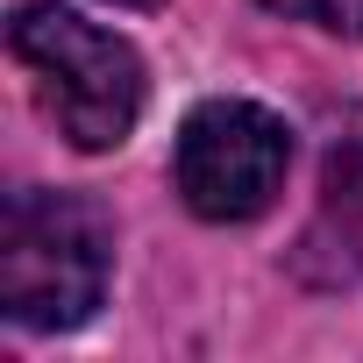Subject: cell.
Returning a JSON list of instances; mask_svg holds the SVG:
<instances>
[{
    "label": "cell",
    "instance_id": "cell-1",
    "mask_svg": "<svg viewBox=\"0 0 363 363\" xmlns=\"http://www.w3.org/2000/svg\"><path fill=\"white\" fill-rule=\"evenodd\" d=\"M8 43L36 72V93H43L50 121L79 150L128 143V128L143 114V93H150L135 43H121L114 29H93V22H79L65 8H22Z\"/></svg>",
    "mask_w": 363,
    "mask_h": 363
},
{
    "label": "cell",
    "instance_id": "cell-2",
    "mask_svg": "<svg viewBox=\"0 0 363 363\" xmlns=\"http://www.w3.org/2000/svg\"><path fill=\"white\" fill-rule=\"evenodd\" d=\"M107 292V221L72 193H15L0 221V306L15 328H79Z\"/></svg>",
    "mask_w": 363,
    "mask_h": 363
},
{
    "label": "cell",
    "instance_id": "cell-3",
    "mask_svg": "<svg viewBox=\"0 0 363 363\" xmlns=\"http://www.w3.org/2000/svg\"><path fill=\"white\" fill-rule=\"evenodd\" d=\"M292 164V128L257 100H207L178 128V193L200 221H257Z\"/></svg>",
    "mask_w": 363,
    "mask_h": 363
},
{
    "label": "cell",
    "instance_id": "cell-4",
    "mask_svg": "<svg viewBox=\"0 0 363 363\" xmlns=\"http://www.w3.org/2000/svg\"><path fill=\"white\" fill-rule=\"evenodd\" d=\"M320 221L335 235V250L363 271V143H342L320 171Z\"/></svg>",
    "mask_w": 363,
    "mask_h": 363
},
{
    "label": "cell",
    "instance_id": "cell-5",
    "mask_svg": "<svg viewBox=\"0 0 363 363\" xmlns=\"http://www.w3.org/2000/svg\"><path fill=\"white\" fill-rule=\"evenodd\" d=\"M264 8H278L292 22H313L328 36H363V0H264Z\"/></svg>",
    "mask_w": 363,
    "mask_h": 363
},
{
    "label": "cell",
    "instance_id": "cell-6",
    "mask_svg": "<svg viewBox=\"0 0 363 363\" xmlns=\"http://www.w3.org/2000/svg\"><path fill=\"white\" fill-rule=\"evenodd\" d=\"M114 8H157V0H114Z\"/></svg>",
    "mask_w": 363,
    "mask_h": 363
}]
</instances>
